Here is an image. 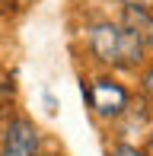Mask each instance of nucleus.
Returning <instances> with one entry per match:
<instances>
[{
    "mask_svg": "<svg viewBox=\"0 0 153 156\" xmlns=\"http://www.w3.org/2000/svg\"><path fill=\"white\" fill-rule=\"evenodd\" d=\"M86 41L89 51L96 54L102 64L112 67H137L144 58V45L128 26L118 23H96L86 29Z\"/></svg>",
    "mask_w": 153,
    "mask_h": 156,
    "instance_id": "1",
    "label": "nucleus"
},
{
    "mask_svg": "<svg viewBox=\"0 0 153 156\" xmlns=\"http://www.w3.org/2000/svg\"><path fill=\"white\" fill-rule=\"evenodd\" d=\"M83 93H86L89 105H93V112L99 118H118L128 108V89L112 80H93Z\"/></svg>",
    "mask_w": 153,
    "mask_h": 156,
    "instance_id": "2",
    "label": "nucleus"
},
{
    "mask_svg": "<svg viewBox=\"0 0 153 156\" xmlns=\"http://www.w3.org/2000/svg\"><path fill=\"white\" fill-rule=\"evenodd\" d=\"M0 156H38V131L29 118H13L0 140Z\"/></svg>",
    "mask_w": 153,
    "mask_h": 156,
    "instance_id": "3",
    "label": "nucleus"
},
{
    "mask_svg": "<svg viewBox=\"0 0 153 156\" xmlns=\"http://www.w3.org/2000/svg\"><path fill=\"white\" fill-rule=\"evenodd\" d=\"M128 29L141 38V45H153V19L147 16V10H128Z\"/></svg>",
    "mask_w": 153,
    "mask_h": 156,
    "instance_id": "4",
    "label": "nucleus"
},
{
    "mask_svg": "<svg viewBox=\"0 0 153 156\" xmlns=\"http://www.w3.org/2000/svg\"><path fill=\"white\" fill-rule=\"evenodd\" d=\"M109 156H144L137 147H131V144H118V147H112L109 150Z\"/></svg>",
    "mask_w": 153,
    "mask_h": 156,
    "instance_id": "5",
    "label": "nucleus"
},
{
    "mask_svg": "<svg viewBox=\"0 0 153 156\" xmlns=\"http://www.w3.org/2000/svg\"><path fill=\"white\" fill-rule=\"evenodd\" d=\"M121 3H128V10H150L153 0H121Z\"/></svg>",
    "mask_w": 153,
    "mask_h": 156,
    "instance_id": "6",
    "label": "nucleus"
},
{
    "mask_svg": "<svg viewBox=\"0 0 153 156\" xmlns=\"http://www.w3.org/2000/svg\"><path fill=\"white\" fill-rule=\"evenodd\" d=\"M144 89H147V96L153 99V67L147 70V76H144Z\"/></svg>",
    "mask_w": 153,
    "mask_h": 156,
    "instance_id": "7",
    "label": "nucleus"
},
{
    "mask_svg": "<svg viewBox=\"0 0 153 156\" xmlns=\"http://www.w3.org/2000/svg\"><path fill=\"white\" fill-rule=\"evenodd\" d=\"M45 105H48V112H58V99H54L51 93H45Z\"/></svg>",
    "mask_w": 153,
    "mask_h": 156,
    "instance_id": "8",
    "label": "nucleus"
}]
</instances>
